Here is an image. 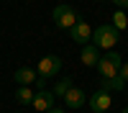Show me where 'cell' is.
Returning a JSON list of instances; mask_svg holds the SVG:
<instances>
[{
    "label": "cell",
    "instance_id": "6da1fadb",
    "mask_svg": "<svg viewBox=\"0 0 128 113\" xmlns=\"http://www.w3.org/2000/svg\"><path fill=\"white\" fill-rule=\"evenodd\" d=\"M120 39V31L115 28L113 23H105V26H98L92 31V44L98 49H113Z\"/></svg>",
    "mask_w": 128,
    "mask_h": 113
},
{
    "label": "cell",
    "instance_id": "7a4b0ae2",
    "mask_svg": "<svg viewBox=\"0 0 128 113\" xmlns=\"http://www.w3.org/2000/svg\"><path fill=\"white\" fill-rule=\"evenodd\" d=\"M123 67V59L118 51H108V54H102L100 62H98V72L102 80H110V77H118V72Z\"/></svg>",
    "mask_w": 128,
    "mask_h": 113
},
{
    "label": "cell",
    "instance_id": "3957f363",
    "mask_svg": "<svg viewBox=\"0 0 128 113\" xmlns=\"http://www.w3.org/2000/svg\"><path fill=\"white\" fill-rule=\"evenodd\" d=\"M51 18H54V23L59 28H72L74 23H77V10H74L72 5H56L54 13H51Z\"/></svg>",
    "mask_w": 128,
    "mask_h": 113
},
{
    "label": "cell",
    "instance_id": "277c9868",
    "mask_svg": "<svg viewBox=\"0 0 128 113\" xmlns=\"http://www.w3.org/2000/svg\"><path fill=\"white\" fill-rule=\"evenodd\" d=\"M59 69H62V57L49 54V57H41V59H38L36 75H38V77H54V75H59Z\"/></svg>",
    "mask_w": 128,
    "mask_h": 113
},
{
    "label": "cell",
    "instance_id": "5b68a950",
    "mask_svg": "<svg viewBox=\"0 0 128 113\" xmlns=\"http://www.w3.org/2000/svg\"><path fill=\"white\" fill-rule=\"evenodd\" d=\"M92 31L95 28H90L84 21H77L72 28H69V36H72V41H77V44H92Z\"/></svg>",
    "mask_w": 128,
    "mask_h": 113
},
{
    "label": "cell",
    "instance_id": "8992f818",
    "mask_svg": "<svg viewBox=\"0 0 128 113\" xmlns=\"http://www.w3.org/2000/svg\"><path fill=\"white\" fill-rule=\"evenodd\" d=\"M87 103H90V110H95V113H105V110L113 105V98H110V92H105V90H95Z\"/></svg>",
    "mask_w": 128,
    "mask_h": 113
},
{
    "label": "cell",
    "instance_id": "52a82bcc",
    "mask_svg": "<svg viewBox=\"0 0 128 113\" xmlns=\"http://www.w3.org/2000/svg\"><path fill=\"white\" fill-rule=\"evenodd\" d=\"M54 92L51 90H36V98H34V103H31V105H34L36 110H41V113H46V110H51L54 108Z\"/></svg>",
    "mask_w": 128,
    "mask_h": 113
},
{
    "label": "cell",
    "instance_id": "ba28073f",
    "mask_svg": "<svg viewBox=\"0 0 128 113\" xmlns=\"http://www.w3.org/2000/svg\"><path fill=\"white\" fill-rule=\"evenodd\" d=\"M80 59H82V64H87V67H98V62H100V49L95 46V44H84L82 51H80Z\"/></svg>",
    "mask_w": 128,
    "mask_h": 113
},
{
    "label": "cell",
    "instance_id": "9c48e42d",
    "mask_svg": "<svg viewBox=\"0 0 128 113\" xmlns=\"http://www.w3.org/2000/svg\"><path fill=\"white\" fill-rule=\"evenodd\" d=\"M64 103H67V108H72V110H77V108H82L84 103H87V95H84V90H80V87H72L67 95H64Z\"/></svg>",
    "mask_w": 128,
    "mask_h": 113
},
{
    "label": "cell",
    "instance_id": "30bf717a",
    "mask_svg": "<svg viewBox=\"0 0 128 113\" xmlns=\"http://www.w3.org/2000/svg\"><path fill=\"white\" fill-rule=\"evenodd\" d=\"M13 80L18 82V85H34V82L38 80V75H36L34 67H20V69H16Z\"/></svg>",
    "mask_w": 128,
    "mask_h": 113
},
{
    "label": "cell",
    "instance_id": "8fae6325",
    "mask_svg": "<svg viewBox=\"0 0 128 113\" xmlns=\"http://www.w3.org/2000/svg\"><path fill=\"white\" fill-rule=\"evenodd\" d=\"M36 98V90H31V85H18L16 90V100L20 103V105H31Z\"/></svg>",
    "mask_w": 128,
    "mask_h": 113
},
{
    "label": "cell",
    "instance_id": "7c38bea8",
    "mask_svg": "<svg viewBox=\"0 0 128 113\" xmlns=\"http://www.w3.org/2000/svg\"><path fill=\"white\" fill-rule=\"evenodd\" d=\"M100 90L110 92V90H126V80L118 75V77H110V80H100Z\"/></svg>",
    "mask_w": 128,
    "mask_h": 113
},
{
    "label": "cell",
    "instance_id": "4fadbf2b",
    "mask_svg": "<svg viewBox=\"0 0 128 113\" xmlns=\"http://www.w3.org/2000/svg\"><path fill=\"white\" fill-rule=\"evenodd\" d=\"M72 87H74V85H72V77H62L56 85H54V90H51V92H54V98H64Z\"/></svg>",
    "mask_w": 128,
    "mask_h": 113
},
{
    "label": "cell",
    "instance_id": "5bb4252c",
    "mask_svg": "<svg viewBox=\"0 0 128 113\" xmlns=\"http://www.w3.org/2000/svg\"><path fill=\"white\" fill-rule=\"evenodd\" d=\"M113 26L118 28V31L120 28H128V16L123 13V10H115V13H113Z\"/></svg>",
    "mask_w": 128,
    "mask_h": 113
},
{
    "label": "cell",
    "instance_id": "9a60e30c",
    "mask_svg": "<svg viewBox=\"0 0 128 113\" xmlns=\"http://www.w3.org/2000/svg\"><path fill=\"white\" fill-rule=\"evenodd\" d=\"M34 85H36V90H46V77H38Z\"/></svg>",
    "mask_w": 128,
    "mask_h": 113
},
{
    "label": "cell",
    "instance_id": "2e32d148",
    "mask_svg": "<svg viewBox=\"0 0 128 113\" xmlns=\"http://www.w3.org/2000/svg\"><path fill=\"white\" fill-rule=\"evenodd\" d=\"M118 75H120V77L128 82V62H123V67H120V72H118Z\"/></svg>",
    "mask_w": 128,
    "mask_h": 113
},
{
    "label": "cell",
    "instance_id": "e0dca14e",
    "mask_svg": "<svg viewBox=\"0 0 128 113\" xmlns=\"http://www.w3.org/2000/svg\"><path fill=\"white\" fill-rule=\"evenodd\" d=\"M115 5H118V10H123V8H128V0H113Z\"/></svg>",
    "mask_w": 128,
    "mask_h": 113
},
{
    "label": "cell",
    "instance_id": "ac0fdd59",
    "mask_svg": "<svg viewBox=\"0 0 128 113\" xmlns=\"http://www.w3.org/2000/svg\"><path fill=\"white\" fill-rule=\"evenodd\" d=\"M46 113H67V110H62V108H51V110H46Z\"/></svg>",
    "mask_w": 128,
    "mask_h": 113
},
{
    "label": "cell",
    "instance_id": "d6986e66",
    "mask_svg": "<svg viewBox=\"0 0 128 113\" xmlns=\"http://www.w3.org/2000/svg\"><path fill=\"white\" fill-rule=\"evenodd\" d=\"M120 113H128V105H126V108H123V110H120Z\"/></svg>",
    "mask_w": 128,
    "mask_h": 113
},
{
    "label": "cell",
    "instance_id": "ffe728a7",
    "mask_svg": "<svg viewBox=\"0 0 128 113\" xmlns=\"http://www.w3.org/2000/svg\"><path fill=\"white\" fill-rule=\"evenodd\" d=\"M126 31H128V28H126Z\"/></svg>",
    "mask_w": 128,
    "mask_h": 113
}]
</instances>
